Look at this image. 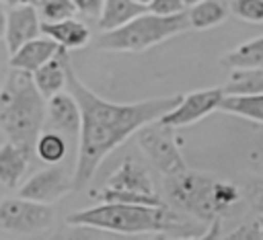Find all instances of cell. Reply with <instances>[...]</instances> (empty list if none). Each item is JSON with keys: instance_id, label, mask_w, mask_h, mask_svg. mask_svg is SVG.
Listing matches in <instances>:
<instances>
[{"instance_id": "obj_32", "label": "cell", "mask_w": 263, "mask_h": 240, "mask_svg": "<svg viewBox=\"0 0 263 240\" xmlns=\"http://www.w3.org/2000/svg\"><path fill=\"white\" fill-rule=\"evenodd\" d=\"M185 2H187V6H193V4H197L199 0H185Z\"/></svg>"}, {"instance_id": "obj_12", "label": "cell", "mask_w": 263, "mask_h": 240, "mask_svg": "<svg viewBox=\"0 0 263 240\" xmlns=\"http://www.w3.org/2000/svg\"><path fill=\"white\" fill-rule=\"evenodd\" d=\"M105 187L115 189V191H125V193H138V195H156L152 176L140 162H136L132 158L123 160L111 172Z\"/></svg>"}, {"instance_id": "obj_6", "label": "cell", "mask_w": 263, "mask_h": 240, "mask_svg": "<svg viewBox=\"0 0 263 240\" xmlns=\"http://www.w3.org/2000/svg\"><path fill=\"white\" fill-rule=\"evenodd\" d=\"M53 226L51 203L27 197H4L0 203V232L16 236H39Z\"/></svg>"}, {"instance_id": "obj_24", "label": "cell", "mask_w": 263, "mask_h": 240, "mask_svg": "<svg viewBox=\"0 0 263 240\" xmlns=\"http://www.w3.org/2000/svg\"><path fill=\"white\" fill-rule=\"evenodd\" d=\"M230 12L245 23L261 25L263 23V0H232Z\"/></svg>"}, {"instance_id": "obj_25", "label": "cell", "mask_w": 263, "mask_h": 240, "mask_svg": "<svg viewBox=\"0 0 263 240\" xmlns=\"http://www.w3.org/2000/svg\"><path fill=\"white\" fill-rule=\"evenodd\" d=\"M226 238H230V240H263V213H257L251 222L238 226Z\"/></svg>"}, {"instance_id": "obj_5", "label": "cell", "mask_w": 263, "mask_h": 240, "mask_svg": "<svg viewBox=\"0 0 263 240\" xmlns=\"http://www.w3.org/2000/svg\"><path fill=\"white\" fill-rule=\"evenodd\" d=\"M189 29H191V23H189L187 10L181 14H173V16H162V14L146 10L117 29L101 31L95 45H97V49H105V51L138 53V51H146L179 33H185Z\"/></svg>"}, {"instance_id": "obj_28", "label": "cell", "mask_w": 263, "mask_h": 240, "mask_svg": "<svg viewBox=\"0 0 263 240\" xmlns=\"http://www.w3.org/2000/svg\"><path fill=\"white\" fill-rule=\"evenodd\" d=\"M76 10L84 16H95L99 18L101 12H103V6H105V0H72Z\"/></svg>"}, {"instance_id": "obj_14", "label": "cell", "mask_w": 263, "mask_h": 240, "mask_svg": "<svg viewBox=\"0 0 263 240\" xmlns=\"http://www.w3.org/2000/svg\"><path fill=\"white\" fill-rule=\"evenodd\" d=\"M41 33L58 41L64 49H82L90 41V29L82 23L76 21L74 16L62 18V21H43L41 23Z\"/></svg>"}, {"instance_id": "obj_22", "label": "cell", "mask_w": 263, "mask_h": 240, "mask_svg": "<svg viewBox=\"0 0 263 240\" xmlns=\"http://www.w3.org/2000/svg\"><path fill=\"white\" fill-rule=\"evenodd\" d=\"M35 154L47 162V164H58L64 160V156L68 154V144L64 139V133L53 131V129H45L37 144H35Z\"/></svg>"}, {"instance_id": "obj_17", "label": "cell", "mask_w": 263, "mask_h": 240, "mask_svg": "<svg viewBox=\"0 0 263 240\" xmlns=\"http://www.w3.org/2000/svg\"><path fill=\"white\" fill-rule=\"evenodd\" d=\"M148 6L138 4L136 0H105L103 12L99 16V29L101 31H111L117 29L125 23H129L132 18H136L138 14L146 12Z\"/></svg>"}, {"instance_id": "obj_23", "label": "cell", "mask_w": 263, "mask_h": 240, "mask_svg": "<svg viewBox=\"0 0 263 240\" xmlns=\"http://www.w3.org/2000/svg\"><path fill=\"white\" fill-rule=\"evenodd\" d=\"M37 8L43 21H62L78 12L72 0H37Z\"/></svg>"}, {"instance_id": "obj_13", "label": "cell", "mask_w": 263, "mask_h": 240, "mask_svg": "<svg viewBox=\"0 0 263 240\" xmlns=\"http://www.w3.org/2000/svg\"><path fill=\"white\" fill-rule=\"evenodd\" d=\"M62 45L58 41H53L51 37H35L29 43H25L21 49H16L8 64L10 68H21L27 72H35L37 68H41L45 62H49L55 53H60Z\"/></svg>"}, {"instance_id": "obj_7", "label": "cell", "mask_w": 263, "mask_h": 240, "mask_svg": "<svg viewBox=\"0 0 263 240\" xmlns=\"http://www.w3.org/2000/svg\"><path fill=\"white\" fill-rule=\"evenodd\" d=\"M175 127L158 121H152L148 125H144L138 131V146L144 152V156L150 160V164L166 178V176H175L187 170L185 158L177 146Z\"/></svg>"}, {"instance_id": "obj_29", "label": "cell", "mask_w": 263, "mask_h": 240, "mask_svg": "<svg viewBox=\"0 0 263 240\" xmlns=\"http://www.w3.org/2000/svg\"><path fill=\"white\" fill-rule=\"evenodd\" d=\"M249 162H251L253 170L263 176V144H259V146L249 154Z\"/></svg>"}, {"instance_id": "obj_4", "label": "cell", "mask_w": 263, "mask_h": 240, "mask_svg": "<svg viewBox=\"0 0 263 240\" xmlns=\"http://www.w3.org/2000/svg\"><path fill=\"white\" fill-rule=\"evenodd\" d=\"M166 203L183 215L212 224L240 201V189L234 183L185 170L166 176Z\"/></svg>"}, {"instance_id": "obj_2", "label": "cell", "mask_w": 263, "mask_h": 240, "mask_svg": "<svg viewBox=\"0 0 263 240\" xmlns=\"http://www.w3.org/2000/svg\"><path fill=\"white\" fill-rule=\"evenodd\" d=\"M177 209L166 205H144V203H119L101 201L95 207L74 211L66 217L68 226L97 228L117 234H166V236H189L195 230L181 217Z\"/></svg>"}, {"instance_id": "obj_18", "label": "cell", "mask_w": 263, "mask_h": 240, "mask_svg": "<svg viewBox=\"0 0 263 240\" xmlns=\"http://www.w3.org/2000/svg\"><path fill=\"white\" fill-rule=\"evenodd\" d=\"M220 64L228 70L236 68H263V35L238 45L236 49L222 55Z\"/></svg>"}, {"instance_id": "obj_9", "label": "cell", "mask_w": 263, "mask_h": 240, "mask_svg": "<svg viewBox=\"0 0 263 240\" xmlns=\"http://www.w3.org/2000/svg\"><path fill=\"white\" fill-rule=\"evenodd\" d=\"M70 191H74V174H68L66 168L58 162V164H49L47 168L27 178L18 187L16 195L41 203H55Z\"/></svg>"}, {"instance_id": "obj_26", "label": "cell", "mask_w": 263, "mask_h": 240, "mask_svg": "<svg viewBox=\"0 0 263 240\" xmlns=\"http://www.w3.org/2000/svg\"><path fill=\"white\" fill-rule=\"evenodd\" d=\"M245 197L257 213H263V176L261 174L245 183Z\"/></svg>"}, {"instance_id": "obj_31", "label": "cell", "mask_w": 263, "mask_h": 240, "mask_svg": "<svg viewBox=\"0 0 263 240\" xmlns=\"http://www.w3.org/2000/svg\"><path fill=\"white\" fill-rule=\"evenodd\" d=\"M138 4H144V6H150L152 4V0H136Z\"/></svg>"}, {"instance_id": "obj_10", "label": "cell", "mask_w": 263, "mask_h": 240, "mask_svg": "<svg viewBox=\"0 0 263 240\" xmlns=\"http://www.w3.org/2000/svg\"><path fill=\"white\" fill-rule=\"evenodd\" d=\"M39 16L41 14L35 4L4 8V43L10 55L16 49H21L25 43H29L31 39L39 37L41 23H43L39 21Z\"/></svg>"}, {"instance_id": "obj_8", "label": "cell", "mask_w": 263, "mask_h": 240, "mask_svg": "<svg viewBox=\"0 0 263 240\" xmlns=\"http://www.w3.org/2000/svg\"><path fill=\"white\" fill-rule=\"evenodd\" d=\"M226 96L224 86L218 88H203V90H193L189 94H185L179 105H175L168 113H164L160 117L162 123L171 125V127H185L191 125L203 117H208L210 113H214L216 109H220L222 101Z\"/></svg>"}, {"instance_id": "obj_1", "label": "cell", "mask_w": 263, "mask_h": 240, "mask_svg": "<svg viewBox=\"0 0 263 240\" xmlns=\"http://www.w3.org/2000/svg\"><path fill=\"white\" fill-rule=\"evenodd\" d=\"M68 90L76 96L82 111V129L78 137V156L74 164V189L86 187L103 160L119 148L132 133H138L144 125L158 121L168 113L179 101L181 94L144 98L136 103H111L95 94L76 74L70 57L66 62Z\"/></svg>"}, {"instance_id": "obj_11", "label": "cell", "mask_w": 263, "mask_h": 240, "mask_svg": "<svg viewBox=\"0 0 263 240\" xmlns=\"http://www.w3.org/2000/svg\"><path fill=\"white\" fill-rule=\"evenodd\" d=\"M45 129H53V131H60V133L70 135V137H80L82 111H80L76 96L68 88L49 98Z\"/></svg>"}, {"instance_id": "obj_16", "label": "cell", "mask_w": 263, "mask_h": 240, "mask_svg": "<svg viewBox=\"0 0 263 240\" xmlns=\"http://www.w3.org/2000/svg\"><path fill=\"white\" fill-rule=\"evenodd\" d=\"M68 49H60V53H55L49 62H45L41 68H37L33 72L35 84L41 90V94L49 101L51 96H55L58 92L68 88V74H66V62H68Z\"/></svg>"}, {"instance_id": "obj_3", "label": "cell", "mask_w": 263, "mask_h": 240, "mask_svg": "<svg viewBox=\"0 0 263 240\" xmlns=\"http://www.w3.org/2000/svg\"><path fill=\"white\" fill-rule=\"evenodd\" d=\"M47 105L35 84L33 72L12 68L0 92V127L6 139L35 152L45 129Z\"/></svg>"}, {"instance_id": "obj_30", "label": "cell", "mask_w": 263, "mask_h": 240, "mask_svg": "<svg viewBox=\"0 0 263 240\" xmlns=\"http://www.w3.org/2000/svg\"><path fill=\"white\" fill-rule=\"evenodd\" d=\"M2 4H4V8H8V6H23V4H35L37 6V0H2Z\"/></svg>"}, {"instance_id": "obj_15", "label": "cell", "mask_w": 263, "mask_h": 240, "mask_svg": "<svg viewBox=\"0 0 263 240\" xmlns=\"http://www.w3.org/2000/svg\"><path fill=\"white\" fill-rule=\"evenodd\" d=\"M33 152L6 139L0 148V183L4 189H16L21 178L25 176Z\"/></svg>"}, {"instance_id": "obj_27", "label": "cell", "mask_w": 263, "mask_h": 240, "mask_svg": "<svg viewBox=\"0 0 263 240\" xmlns=\"http://www.w3.org/2000/svg\"><path fill=\"white\" fill-rule=\"evenodd\" d=\"M187 2L185 0H152V4L148 6L150 12L162 14V16H173V14H181L185 12Z\"/></svg>"}, {"instance_id": "obj_19", "label": "cell", "mask_w": 263, "mask_h": 240, "mask_svg": "<svg viewBox=\"0 0 263 240\" xmlns=\"http://www.w3.org/2000/svg\"><path fill=\"white\" fill-rule=\"evenodd\" d=\"M226 94L232 96H249L263 92V68H236L230 70V78L222 84Z\"/></svg>"}, {"instance_id": "obj_20", "label": "cell", "mask_w": 263, "mask_h": 240, "mask_svg": "<svg viewBox=\"0 0 263 240\" xmlns=\"http://www.w3.org/2000/svg\"><path fill=\"white\" fill-rule=\"evenodd\" d=\"M187 14H189L191 29L205 31V29L220 25L228 16V8L218 0H199L197 4L189 6Z\"/></svg>"}, {"instance_id": "obj_21", "label": "cell", "mask_w": 263, "mask_h": 240, "mask_svg": "<svg viewBox=\"0 0 263 240\" xmlns=\"http://www.w3.org/2000/svg\"><path fill=\"white\" fill-rule=\"evenodd\" d=\"M220 111L230 113V115H238L242 119H249L253 123H263V92L261 94H245V96H232L226 94Z\"/></svg>"}]
</instances>
